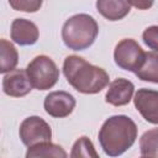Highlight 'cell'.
Listing matches in <instances>:
<instances>
[{
  "instance_id": "cell-1",
  "label": "cell",
  "mask_w": 158,
  "mask_h": 158,
  "mask_svg": "<svg viewBox=\"0 0 158 158\" xmlns=\"http://www.w3.org/2000/svg\"><path fill=\"white\" fill-rule=\"evenodd\" d=\"M67 81L79 93L96 94L109 84V74L79 56H68L63 63Z\"/></svg>"
},
{
  "instance_id": "cell-2",
  "label": "cell",
  "mask_w": 158,
  "mask_h": 158,
  "mask_svg": "<svg viewBox=\"0 0 158 158\" xmlns=\"http://www.w3.org/2000/svg\"><path fill=\"white\" fill-rule=\"evenodd\" d=\"M137 138V126L132 118L125 115L109 117L99 131V142L104 152L110 157L125 153Z\"/></svg>"
},
{
  "instance_id": "cell-3",
  "label": "cell",
  "mask_w": 158,
  "mask_h": 158,
  "mask_svg": "<svg viewBox=\"0 0 158 158\" xmlns=\"http://www.w3.org/2000/svg\"><path fill=\"white\" fill-rule=\"evenodd\" d=\"M99 33L95 19L86 14H78L69 17L62 27L64 44L73 51H83L90 47Z\"/></svg>"
},
{
  "instance_id": "cell-4",
  "label": "cell",
  "mask_w": 158,
  "mask_h": 158,
  "mask_svg": "<svg viewBox=\"0 0 158 158\" xmlns=\"http://www.w3.org/2000/svg\"><path fill=\"white\" fill-rule=\"evenodd\" d=\"M27 77L32 86L37 90H47L56 85L59 78V69L48 56L35 57L26 68Z\"/></svg>"
},
{
  "instance_id": "cell-5",
  "label": "cell",
  "mask_w": 158,
  "mask_h": 158,
  "mask_svg": "<svg viewBox=\"0 0 158 158\" xmlns=\"http://www.w3.org/2000/svg\"><path fill=\"white\" fill-rule=\"evenodd\" d=\"M114 59L121 69L136 73L144 63L146 52L135 40L123 38L115 47Z\"/></svg>"
},
{
  "instance_id": "cell-6",
  "label": "cell",
  "mask_w": 158,
  "mask_h": 158,
  "mask_svg": "<svg viewBox=\"0 0 158 158\" xmlns=\"http://www.w3.org/2000/svg\"><path fill=\"white\" fill-rule=\"evenodd\" d=\"M20 138L27 147L36 146L42 142H51L52 130L49 125L40 116H30L20 125Z\"/></svg>"
},
{
  "instance_id": "cell-7",
  "label": "cell",
  "mask_w": 158,
  "mask_h": 158,
  "mask_svg": "<svg viewBox=\"0 0 158 158\" xmlns=\"http://www.w3.org/2000/svg\"><path fill=\"white\" fill-rule=\"evenodd\" d=\"M46 112L57 118L67 117L72 114V111L75 107V99L72 94L59 90V91H52L49 93L43 102Z\"/></svg>"
},
{
  "instance_id": "cell-8",
  "label": "cell",
  "mask_w": 158,
  "mask_h": 158,
  "mask_svg": "<svg viewBox=\"0 0 158 158\" xmlns=\"http://www.w3.org/2000/svg\"><path fill=\"white\" fill-rule=\"evenodd\" d=\"M137 111L149 122L158 125V91L152 89H138L133 99Z\"/></svg>"
},
{
  "instance_id": "cell-9",
  "label": "cell",
  "mask_w": 158,
  "mask_h": 158,
  "mask_svg": "<svg viewBox=\"0 0 158 158\" xmlns=\"http://www.w3.org/2000/svg\"><path fill=\"white\" fill-rule=\"evenodd\" d=\"M2 90L6 95L14 98H21L27 95L32 90V84L27 77L26 70L15 69L4 75Z\"/></svg>"
},
{
  "instance_id": "cell-10",
  "label": "cell",
  "mask_w": 158,
  "mask_h": 158,
  "mask_svg": "<svg viewBox=\"0 0 158 158\" xmlns=\"http://www.w3.org/2000/svg\"><path fill=\"white\" fill-rule=\"evenodd\" d=\"M133 91H135V85L132 81L125 78H117L109 84L105 100L110 105L123 106L131 101Z\"/></svg>"
},
{
  "instance_id": "cell-11",
  "label": "cell",
  "mask_w": 158,
  "mask_h": 158,
  "mask_svg": "<svg viewBox=\"0 0 158 158\" xmlns=\"http://www.w3.org/2000/svg\"><path fill=\"white\" fill-rule=\"evenodd\" d=\"M11 40L20 46L35 44L38 40L37 26L26 19H15L11 23Z\"/></svg>"
},
{
  "instance_id": "cell-12",
  "label": "cell",
  "mask_w": 158,
  "mask_h": 158,
  "mask_svg": "<svg viewBox=\"0 0 158 158\" xmlns=\"http://www.w3.org/2000/svg\"><path fill=\"white\" fill-rule=\"evenodd\" d=\"M96 9L109 21H117L130 12L131 4L125 0H98Z\"/></svg>"
},
{
  "instance_id": "cell-13",
  "label": "cell",
  "mask_w": 158,
  "mask_h": 158,
  "mask_svg": "<svg viewBox=\"0 0 158 158\" xmlns=\"http://www.w3.org/2000/svg\"><path fill=\"white\" fill-rule=\"evenodd\" d=\"M26 158H68L63 147L52 142H42L36 146L28 147Z\"/></svg>"
},
{
  "instance_id": "cell-14",
  "label": "cell",
  "mask_w": 158,
  "mask_h": 158,
  "mask_svg": "<svg viewBox=\"0 0 158 158\" xmlns=\"http://www.w3.org/2000/svg\"><path fill=\"white\" fill-rule=\"evenodd\" d=\"M19 62V54L15 46L5 38L0 41V72L2 74L15 70Z\"/></svg>"
},
{
  "instance_id": "cell-15",
  "label": "cell",
  "mask_w": 158,
  "mask_h": 158,
  "mask_svg": "<svg viewBox=\"0 0 158 158\" xmlns=\"http://www.w3.org/2000/svg\"><path fill=\"white\" fill-rule=\"evenodd\" d=\"M138 79L158 84V53L146 52V59L138 72L135 73Z\"/></svg>"
},
{
  "instance_id": "cell-16",
  "label": "cell",
  "mask_w": 158,
  "mask_h": 158,
  "mask_svg": "<svg viewBox=\"0 0 158 158\" xmlns=\"http://www.w3.org/2000/svg\"><path fill=\"white\" fill-rule=\"evenodd\" d=\"M141 154L144 158H158V127L144 132L139 139Z\"/></svg>"
},
{
  "instance_id": "cell-17",
  "label": "cell",
  "mask_w": 158,
  "mask_h": 158,
  "mask_svg": "<svg viewBox=\"0 0 158 158\" xmlns=\"http://www.w3.org/2000/svg\"><path fill=\"white\" fill-rule=\"evenodd\" d=\"M70 158H100L93 142L86 137H79L70 151Z\"/></svg>"
},
{
  "instance_id": "cell-18",
  "label": "cell",
  "mask_w": 158,
  "mask_h": 158,
  "mask_svg": "<svg viewBox=\"0 0 158 158\" xmlns=\"http://www.w3.org/2000/svg\"><path fill=\"white\" fill-rule=\"evenodd\" d=\"M10 6H12L15 10L17 11H25V12H35L37 11L41 5H42V1H35V0H16V1H10L9 2Z\"/></svg>"
},
{
  "instance_id": "cell-19",
  "label": "cell",
  "mask_w": 158,
  "mask_h": 158,
  "mask_svg": "<svg viewBox=\"0 0 158 158\" xmlns=\"http://www.w3.org/2000/svg\"><path fill=\"white\" fill-rule=\"evenodd\" d=\"M143 42L153 51L158 52V26H149L143 31Z\"/></svg>"
},
{
  "instance_id": "cell-20",
  "label": "cell",
  "mask_w": 158,
  "mask_h": 158,
  "mask_svg": "<svg viewBox=\"0 0 158 158\" xmlns=\"http://www.w3.org/2000/svg\"><path fill=\"white\" fill-rule=\"evenodd\" d=\"M130 4L136 7H139V9H146V7L152 6V2H130Z\"/></svg>"
},
{
  "instance_id": "cell-21",
  "label": "cell",
  "mask_w": 158,
  "mask_h": 158,
  "mask_svg": "<svg viewBox=\"0 0 158 158\" xmlns=\"http://www.w3.org/2000/svg\"><path fill=\"white\" fill-rule=\"evenodd\" d=\"M142 158H144V157H142Z\"/></svg>"
}]
</instances>
